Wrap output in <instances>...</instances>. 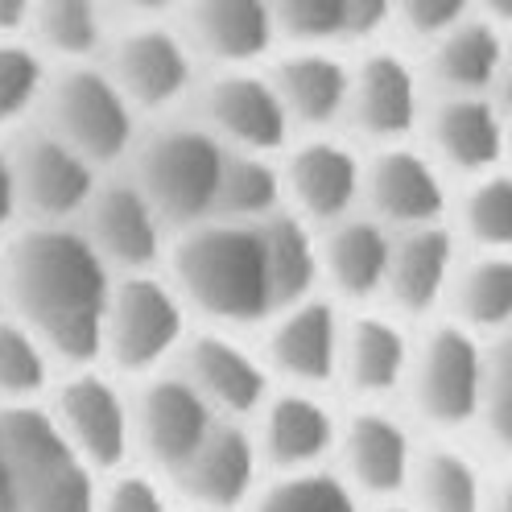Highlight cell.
Returning a JSON list of instances; mask_svg holds the SVG:
<instances>
[{"label":"cell","mask_w":512,"mask_h":512,"mask_svg":"<svg viewBox=\"0 0 512 512\" xmlns=\"http://www.w3.org/2000/svg\"><path fill=\"white\" fill-rule=\"evenodd\" d=\"M442 314L484 335L488 343L512 331V252H463Z\"/></svg>","instance_id":"obj_30"},{"label":"cell","mask_w":512,"mask_h":512,"mask_svg":"<svg viewBox=\"0 0 512 512\" xmlns=\"http://www.w3.org/2000/svg\"><path fill=\"white\" fill-rule=\"evenodd\" d=\"M285 112H290L294 128L306 133H331L339 120H347V95H351V67L331 50L306 46L290 58H281L269 71Z\"/></svg>","instance_id":"obj_28"},{"label":"cell","mask_w":512,"mask_h":512,"mask_svg":"<svg viewBox=\"0 0 512 512\" xmlns=\"http://www.w3.org/2000/svg\"><path fill=\"white\" fill-rule=\"evenodd\" d=\"M426 141L430 157L446 174H488L508 162L512 141L496 95H438L426 108Z\"/></svg>","instance_id":"obj_23"},{"label":"cell","mask_w":512,"mask_h":512,"mask_svg":"<svg viewBox=\"0 0 512 512\" xmlns=\"http://www.w3.org/2000/svg\"><path fill=\"white\" fill-rule=\"evenodd\" d=\"M0 310H5V240H0Z\"/></svg>","instance_id":"obj_52"},{"label":"cell","mask_w":512,"mask_h":512,"mask_svg":"<svg viewBox=\"0 0 512 512\" xmlns=\"http://www.w3.org/2000/svg\"><path fill=\"white\" fill-rule=\"evenodd\" d=\"M62 364L17 314L0 310V405L46 401Z\"/></svg>","instance_id":"obj_35"},{"label":"cell","mask_w":512,"mask_h":512,"mask_svg":"<svg viewBox=\"0 0 512 512\" xmlns=\"http://www.w3.org/2000/svg\"><path fill=\"white\" fill-rule=\"evenodd\" d=\"M128 384H133V459L170 479L215 430L219 413L174 364Z\"/></svg>","instance_id":"obj_11"},{"label":"cell","mask_w":512,"mask_h":512,"mask_svg":"<svg viewBox=\"0 0 512 512\" xmlns=\"http://www.w3.org/2000/svg\"><path fill=\"white\" fill-rule=\"evenodd\" d=\"M451 186L446 170L426 149H413L409 141L376 145L372 157H364V211L389 223L393 232L422 228V223H446L451 219Z\"/></svg>","instance_id":"obj_19"},{"label":"cell","mask_w":512,"mask_h":512,"mask_svg":"<svg viewBox=\"0 0 512 512\" xmlns=\"http://www.w3.org/2000/svg\"><path fill=\"white\" fill-rule=\"evenodd\" d=\"M508 50L512 46L500 34V21L463 17L434 38L430 79L438 95H496Z\"/></svg>","instance_id":"obj_29"},{"label":"cell","mask_w":512,"mask_h":512,"mask_svg":"<svg viewBox=\"0 0 512 512\" xmlns=\"http://www.w3.org/2000/svg\"><path fill=\"white\" fill-rule=\"evenodd\" d=\"M281 38L269 0H190L186 42L219 67H256Z\"/></svg>","instance_id":"obj_26"},{"label":"cell","mask_w":512,"mask_h":512,"mask_svg":"<svg viewBox=\"0 0 512 512\" xmlns=\"http://www.w3.org/2000/svg\"><path fill=\"white\" fill-rule=\"evenodd\" d=\"M116 269L79 223H25L5 236V310L54 351L62 368L100 360Z\"/></svg>","instance_id":"obj_1"},{"label":"cell","mask_w":512,"mask_h":512,"mask_svg":"<svg viewBox=\"0 0 512 512\" xmlns=\"http://www.w3.org/2000/svg\"><path fill=\"white\" fill-rule=\"evenodd\" d=\"M488 380L492 343L455 318L438 314L418 327L401 401L409 405V418L430 434H467L479 422Z\"/></svg>","instance_id":"obj_3"},{"label":"cell","mask_w":512,"mask_h":512,"mask_svg":"<svg viewBox=\"0 0 512 512\" xmlns=\"http://www.w3.org/2000/svg\"><path fill=\"white\" fill-rule=\"evenodd\" d=\"M318 236H323V294L343 306H376L393 256L389 223L360 207L318 228Z\"/></svg>","instance_id":"obj_25"},{"label":"cell","mask_w":512,"mask_h":512,"mask_svg":"<svg viewBox=\"0 0 512 512\" xmlns=\"http://www.w3.org/2000/svg\"><path fill=\"white\" fill-rule=\"evenodd\" d=\"M174 368L195 384L219 418H236V422H252L256 409L265 405V397L277 389L252 331L195 323Z\"/></svg>","instance_id":"obj_12"},{"label":"cell","mask_w":512,"mask_h":512,"mask_svg":"<svg viewBox=\"0 0 512 512\" xmlns=\"http://www.w3.org/2000/svg\"><path fill=\"white\" fill-rule=\"evenodd\" d=\"M496 104L504 112V124H508V141H512V50H508V62H504V75L496 83Z\"/></svg>","instance_id":"obj_47"},{"label":"cell","mask_w":512,"mask_h":512,"mask_svg":"<svg viewBox=\"0 0 512 512\" xmlns=\"http://www.w3.org/2000/svg\"><path fill=\"white\" fill-rule=\"evenodd\" d=\"M83 236L116 273L162 269L174 228L153 207V199L137 186V178H104L79 219Z\"/></svg>","instance_id":"obj_15"},{"label":"cell","mask_w":512,"mask_h":512,"mask_svg":"<svg viewBox=\"0 0 512 512\" xmlns=\"http://www.w3.org/2000/svg\"><path fill=\"white\" fill-rule=\"evenodd\" d=\"M488 512H512V467L492 475V496H488Z\"/></svg>","instance_id":"obj_46"},{"label":"cell","mask_w":512,"mask_h":512,"mask_svg":"<svg viewBox=\"0 0 512 512\" xmlns=\"http://www.w3.org/2000/svg\"><path fill=\"white\" fill-rule=\"evenodd\" d=\"M50 71L42 50L17 38H0V128L21 124L34 108H42Z\"/></svg>","instance_id":"obj_37"},{"label":"cell","mask_w":512,"mask_h":512,"mask_svg":"<svg viewBox=\"0 0 512 512\" xmlns=\"http://www.w3.org/2000/svg\"><path fill=\"white\" fill-rule=\"evenodd\" d=\"M484 9H488L500 25H512V0H484Z\"/></svg>","instance_id":"obj_51"},{"label":"cell","mask_w":512,"mask_h":512,"mask_svg":"<svg viewBox=\"0 0 512 512\" xmlns=\"http://www.w3.org/2000/svg\"><path fill=\"white\" fill-rule=\"evenodd\" d=\"M42 405L100 475L133 463V384L100 360L62 368Z\"/></svg>","instance_id":"obj_8"},{"label":"cell","mask_w":512,"mask_h":512,"mask_svg":"<svg viewBox=\"0 0 512 512\" xmlns=\"http://www.w3.org/2000/svg\"><path fill=\"white\" fill-rule=\"evenodd\" d=\"M393 17L426 42H434L442 29L471 17V0H393Z\"/></svg>","instance_id":"obj_41"},{"label":"cell","mask_w":512,"mask_h":512,"mask_svg":"<svg viewBox=\"0 0 512 512\" xmlns=\"http://www.w3.org/2000/svg\"><path fill=\"white\" fill-rule=\"evenodd\" d=\"M203 124L228 149L248 153H285L298 133L273 75H261L256 67H223L207 83Z\"/></svg>","instance_id":"obj_20"},{"label":"cell","mask_w":512,"mask_h":512,"mask_svg":"<svg viewBox=\"0 0 512 512\" xmlns=\"http://www.w3.org/2000/svg\"><path fill=\"white\" fill-rule=\"evenodd\" d=\"M162 269L203 327L256 331L277 310L256 223L211 215L203 223L178 228L170 236Z\"/></svg>","instance_id":"obj_2"},{"label":"cell","mask_w":512,"mask_h":512,"mask_svg":"<svg viewBox=\"0 0 512 512\" xmlns=\"http://www.w3.org/2000/svg\"><path fill=\"white\" fill-rule=\"evenodd\" d=\"M120 5L133 9V13H166L178 5V0H120Z\"/></svg>","instance_id":"obj_49"},{"label":"cell","mask_w":512,"mask_h":512,"mask_svg":"<svg viewBox=\"0 0 512 512\" xmlns=\"http://www.w3.org/2000/svg\"><path fill=\"white\" fill-rule=\"evenodd\" d=\"M190 331L195 314L166 269L116 273L100 331V364L124 380H141L170 368Z\"/></svg>","instance_id":"obj_4"},{"label":"cell","mask_w":512,"mask_h":512,"mask_svg":"<svg viewBox=\"0 0 512 512\" xmlns=\"http://www.w3.org/2000/svg\"><path fill=\"white\" fill-rule=\"evenodd\" d=\"M0 446L17 471L21 512H95L100 471L62 438L42 401L0 405Z\"/></svg>","instance_id":"obj_5"},{"label":"cell","mask_w":512,"mask_h":512,"mask_svg":"<svg viewBox=\"0 0 512 512\" xmlns=\"http://www.w3.org/2000/svg\"><path fill=\"white\" fill-rule=\"evenodd\" d=\"M42 112L50 133L75 145L100 170L133 157L141 141V112L108 75V67H95V62H67V71L50 75Z\"/></svg>","instance_id":"obj_7"},{"label":"cell","mask_w":512,"mask_h":512,"mask_svg":"<svg viewBox=\"0 0 512 512\" xmlns=\"http://www.w3.org/2000/svg\"><path fill=\"white\" fill-rule=\"evenodd\" d=\"M475 430L488 438V446L512 463V368L492 360V380H488V397L479 409Z\"/></svg>","instance_id":"obj_40"},{"label":"cell","mask_w":512,"mask_h":512,"mask_svg":"<svg viewBox=\"0 0 512 512\" xmlns=\"http://www.w3.org/2000/svg\"><path fill=\"white\" fill-rule=\"evenodd\" d=\"M21 190H17V170H13V149L0 145V236H9L21 223Z\"/></svg>","instance_id":"obj_43"},{"label":"cell","mask_w":512,"mask_h":512,"mask_svg":"<svg viewBox=\"0 0 512 512\" xmlns=\"http://www.w3.org/2000/svg\"><path fill=\"white\" fill-rule=\"evenodd\" d=\"M108 75L137 112H170L195 87V46L162 25H141L112 46Z\"/></svg>","instance_id":"obj_24"},{"label":"cell","mask_w":512,"mask_h":512,"mask_svg":"<svg viewBox=\"0 0 512 512\" xmlns=\"http://www.w3.org/2000/svg\"><path fill=\"white\" fill-rule=\"evenodd\" d=\"M178 512H199V508H186V504H178Z\"/></svg>","instance_id":"obj_53"},{"label":"cell","mask_w":512,"mask_h":512,"mask_svg":"<svg viewBox=\"0 0 512 512\" xmlns=\"http://www.w3.org/2000/svg\"><path fill=\"white\" fill-rule=\"evenodd\" d=\"M285 170L277 153H248V149H228L219 178V203L215 215L240 219V223H261L277 211H285Z\"/></svg>","instance_id":"obj_32"},{"label":"cell","mask_w":512,"mask_h":512,"mask_svg":"<svg viewBox=\"0 0 512 512\" xmlns=\"http://www.w3.org/2000/svg\"><path fill=\"white\" fill-rule=\"evenodd\" d=\"M34 0H0V38H13L29 25Z\"/></svg>","instance_id":"obj_44"},{"label":"cell","mask_w":512,"mask_h":512,"mask_svg":"<svg viewBox=\"0 0 512 512\" xmlns=\"http://www.w3.org/2000/svg\"><path fill=\"white\" fill-rule=\"evenodd\" d=\"M393 21V0H347V38H372Z\"/></svg>","instance_id":"obj_42"},{"label":"cell","mask_w":512,"mask_h":512,"mask_svg":"<svg viewBox=\"0 0 512 512\" xmlns=\"http://www.w3.org/2000/svg\"><path fill=\"white\" fill-rule=\"evenodd\" d=\"M95 512H178V496L162 471L133 459L100 475Z\"/></svg>","instance_id":"obj_38"},{"label":"cell","mask_w":512,"mask_h":512,"mask_svg":"<svg viewBox=\"0 0 512 512\" xmlns=\"http://www.w3.org/2000/svg\"><path fill=\"white\" fill-rule=\"evenodd\" d=\"M277 29L302 46L347 38V0H269Z\"/></svg>","instance_id":"obj_39"},{"label":"cell","mask_w":512,"mask_h":512,"mask_svg":"<svg viewBox=\"0 0 512 512\" xmlns=\"http://www.w3.org/2000/svg\"><path fill=\"white\" fill-rule=\"evenodd\" d=\"M256 228H261L269 285H273L277 306L323 294V236H318V223L285 207V211L261 219Z\"/></svg>","instance_id":"obj_31"},{"label":"cell","mask_w":512,"mask_h":512,"mask_svg":"<svg viewBox=\"0 0 512 512\" xmlns=\"http://www.w3.org/2000/svg\"><path fill=\"white\" fill-rule=\"evenodd\" d=\"M285 170V203L318 228L364 207V157L331 133H310L290 141L281 157Z\"/></svg>","instance_id":"obj_21"},{"label":"cell","mask_w":512,"mask_h":512,"mask_svg":"<svg viewBox=\"0 0 512 512\" xmlns=\"http://www.w3.org/2000/svg\"><path fill=\"white\" fill-rule=\"evenodd\" d=\"M0 512H21V488H17V471L9 451L0 446Z\"/></svg>","instance_id":"obj_45"},{"label":"cell","mask_w":512,"mask_h":512,"mask_svg":"<svg viewBox=\"0 0 512 512\" xmlns=\"http://www.w3.org/2000/svg\"><path fill=\"white\" fill-rule=\"evenodd\" d=\"M413 343H418V323L393 314L389 306H347L339 393H351V401H401Z\"/></svg>","instance_id":"obj_14"},{"label":"cell","mask_w":512,"mask_h":512,"mask_svg":"<svg viewBox=\"0 0 512 512\" xmlns=\"http://www.w3.org/2000/svg\"><path fill=\"white\" fill-rule=\"evenodd\" d=\"M463 252L467 248L451 219L393 232V256H389L380 306H389L393 314L409 318L418 327L438 318L446 310V298H451Z\"/></svg>","instance_id":"obj_18"},{"label":"cell","mask_w":512,"mask_h":512,"mask_svg":"<svg viewBox=\"0 0 512 512\" xmlns=\"http://www.w3.org/2000/svg\"><path fill=\"white\" fill-rule=\"evenodd\" d=\"M422 438L413 418L393 401H356L343 409V430L335 446V471L360 492L364 504L393 500L409 492Z\"/></svg>","instance_id":"obj_9"},{"label":"cell","mask_w":512,"mask_h":512,"mask_svg":"<svg viewBox=\"0 0 512 512\" xmlns=\"http://www.w3.org/2000/svg\"><path fill=\"white\" fill-rule=\"evenodd\" d=\"M244 512H364V500L335 467H310L265 475Z\"/></svg>","instance_id":"obj_34"},{"label":"cell","mask_w":512,"mask_h":512,"mask_svg":"<svg viewBox=\"0 0 512 512\" xmlns=\"http://www.w3.org/2000/svg\"><path fill=\"white\" fill-rule=\"evenodd\" d=\"M261 446L265 471H310L331 467L343 430V409L335 405L331 389H298L277 384L248 422Z\"/></svg>","instance_id":"obj_13"},{"label":"cell","mask_w":512,"mask_h":512,"mask_svg":"<svg viewBox=\"0 0 512 512\" xmlns=\"http://www.w3.org/2000/svg\"><path fill=\"white\" fill-rule=\"evenodd\" d=\"M13 170L21 190V215L29 223H79L104 170L50 128L25 133L13 145Z\"/></svg>","instance_id":"obj_17"},{"label":"cell","mask_w":512,"mask_h":512,"mask_svg":"<svg viewBox=\"0 0 512 512\" xmlns=\"http://www.w3.org/2000/svg\"><path fill=\"white\" fill-rule=\"evenodd\" d=\"M265 459L248 422L219 418L203 446L174 475L170 488L178 504L199 512H244V504L265 484Z\"/></svg>","instance_id":"obj_16"},{"label":"cell","mask_w":512,"mask_h":512,"mask_svg":"<svg viewBox=\"0 0 512 512\" xmlns=\"http://www.w3.org/2000/svg\"><path fill=\"white\" fill-rule=\"evenodd\" d=\"M492 360L512 368V331H504L500 339H492Z\"/></svg>","instance_id":"obj_50"},{"label":"cell","mask_w":512,"mask_h":512,"mask_svg":"<svg viewBox=\"0 0 512 512\" xmlns=\"http://www.w3.org/2000/svg\"><path fill=\"white\" fill-rule=\"evenodd\" d=\"M347 120L372 145L409 141L426 120V91L413 62L393 50H376L351 67Z\"/></svg>","instance_id":"obj_22"},{"label":"cell","mask_w":512,"mask_h":512,"mask_svg":"<svg viewBox=\"0 0 512 512\" xmlns=\"http://www.w3.org/2000/svg\"><path fill=\"white\" fill-rule=\"evenodd\" d=\"M223 162L228 145L207 124H166L137 141L133 178L178 232L215 215Z\"/></svg>","instance_id":"obj_6"},{"label":"cell","mask_w":512,"mask_h":512,"mask_svg":"<svg viewBox=\"0 0 512 512\" xmlns=\"http://www.w3.org/2000/svg\"><path fill=\"white\" fill-rule=\"evenodd\" d=\"M29 25H34L42 50L67 62H91V54L104 46L100 0H34Z\"/></svg>","instance_id":"obj_36"},{"label":"cell","mask_w":512,"mask_h":512,"mask_svg":"<svg viewBox=\"0 0 512 512\" xmlns=\"http://www.w3.org/2000/svg\"><path fill=\"white\" fill-rule=\"evenodd\" d=\"M364 512H422L409 496H393V500H372L364 504Z\"/></svg>","instance_id":"obj_48"},{"label":"cell","mask_w":512,"mask_h":512,"mask_svg":"<svg viewBox=\"0 0 512 512\" xmlns=\"http://www.w3.org/2000/svg\"><path fill=\"white\" fill-rule=\"evenodd\" d=\"M492 475L459 434H430L422 438L405 496L422 512H488Z\"/></svg>","instance_id":"obj_27"},{"label":"cell","mask_w":512,"mask_h":512,"mask_svg":"<svg viewBox=\"0 0 512 512\" xmlns=\"http://www.w3.org/2000/svg\"><path fill=\"white\" fill-rule=\"evenodd\" d=\"M347 306L331 294H310L277 306L261 327L256 343L277 384L339 393V347H343Z\"/></svg>","instance_id":"obj_10"},{"label":"cell","mask_w":512,"mask_h":512,"mask_svg":"<svg viewBox=\"0 0 512 512\" xmlns=\"http://www.w3.org/2000/svg\"><path fill=\"white\" fill-rule=\"evenodd\" d=\"M451 223L463 248L512 252V170L496 166L467 178V190L451 207Z\"/></svg>","instance_id":"obj_33"}]
</instances>
